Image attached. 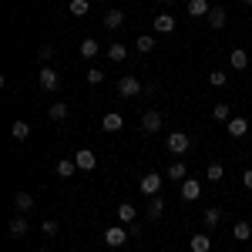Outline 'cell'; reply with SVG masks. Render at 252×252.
<instances>
[{
    "instance_id": "obj_34",
    "label": "cell",
    "mask_w": 252,
    "mask_h": 252,
    "mask_svg": "<svg viewBox=\"0 0 252 252\" xmlns=\"http://www.w3.org/2000/svg\"><path fill=\"white\" fill-rule=\"evenodd\" d=\"M58 229H61V225L54 222V219H44V225H40V232L47 235V239H51V235H58Z\"/></svg>"
},
{
    "instance_id": "obj_37",
    "label": "cell",
    "mask_w": 252,
    "mask_h": 252,
    "mask_svg": "<svg viewBox=\"0 0 252 252\" xmlns=\"http://www.w3.org/2000/svg\"><path fill=\"white\" fill-rule=\"evenodd\" d=\"M242 185H246V189L252 192V168H249V172H242Z\"/></svg>"
},
{
    "instance_id": "obj_8",
    "label": "cell",
    "mask_w": 252,
    "mask_h": 252,
    "mask_svg": "<svg viewBox=\"0 0 252 252\" xmlns=\"http://www.w3.org/2000/svg\"><path fill=\"white\" fill-rule=\"evenodd\" d=\"M198 195H202V182H195V178H185V182H182V198H185V202H195Z\"/></svg>"
},
{
    "instance_id": "obj_22",
    "label": "cell",
    "mask_w": 252,
    "mask_h": 252,
    "mask_svg": "<svg viewBox=\"0 0 252 252\" xmlns=\"http://www.w3.org/2000/svg\"><path fill=\"white\" fill-rule=\"evenodd\" d=\"M168 178H175V182H185V178H189L185 161H172V165H168Z\"/></svg>"
},
{
    "instance_id": "obj_14",
    "label": "cell",
    "mask_w": 252,
    "mask_h": 252,
    "mask_svg": "<svg viewBox=\"0 0 252 252\" xmlns=\"http://www.w3.org/2000/svg\"><path fill=\"white\" fill-rule=\"evenodd\" d=\"M189 249H192V252H209V249H212V235H209V232H205V235H192Z\"/></svg>"
},
{
    "instance_id": "obj_9",
    "label": "cell",
    "mask_w": 252,
    "mask_h": 252,
    "mask_svg": "<svg viewBox=\"0 0 252 252\" xmlns=\"http://www.w3.org/2000/svg\"><path fill=\"white\" fill-rule=\"evenodd\" d=\"M7 232H10V239H24V235H27V219H24V215H14V219H10V225H7Z\"/></svg>"
},
{
    "instance_id": "obj_12",
    "label": "cell",
    "mask_w": 252,
    "mask_h": 252,
    "mask_svg": "<svg viewBox=\"0 0 252 252\" xmlns=\"http://www.w3.org/2000/svg\"><path fill=\"white\" fill-rule=\"evenodd\" d=\"M229 64H232L235 71H246V67H249V54H246L242 47H232V51H229Z\"/></svg>"
},
{
    "instance_id": "obj_39",
    "label": "cell",
    "mask_w": 252,
    "mask_h": 252,
    "mask_svg": "<svg viewBox=\"0 0 252 252\" xmlns=\"http://www.w3.org/2000/svg\"><path fill=\"white\" fill-rule=\"evenodd\" d=\"M242 3H249V7H252V0H242Z\"/></svg>"
},
{
    "instance_id": "obj_4",
    "label": "cell",
    "mask_w": 252,
    "mask_h": 252,
    "mask_svg": "<svg viewBox=\"0 0 252 252\" xmlns=\"http://www.w3.org/2000/svg\"><path fill=\"white\" fill-rule=\"evenodd\" d=\"M128 229H125V225H111V229H104V242H108V246H111V249H118V246H125V242H128Z\"/></svg>"
},
{
    "instance_id": "obj_28",
    "label": "cell",
    "mask_w": 252,
    "mask_h": 252,
    "mask_svg": "<svg viewBox=\"0 0 252 252\" xmlns=\"http://www.w3.org/2000/svg\"><path fill=\"white\" fill-rule=\"evenodd\" d=\"M135 47L141 54H152V51H155V37H152V34H141V37L135 40Z\"/></svg>"
},
{
    "instance_id": "obj_24",
    "label": "cell",
    "mask_w": 252,
    "mask_h": 252,
    "mask_svg": "<svg viewBox=\"0 0 252 252\" xmlns=\"http://www.w3.org/2000/svg\"><path fill=\"white\" fill-rule=\"evenodd\" d=\"M121 24H125V14H121V10H108V14H104V27H108V31H118Z\"/></svg>"
},
{
    "instance_id": "obj_19",
    "label": "cell",
    "mask_w": 252,
    "mask_h": 252,
    "mask_svg": "<svg viewBox=\"0 0 252 252\" xmlns=\"http://www.w3.org/2000/svg\"><path fill=\"white\" fill-rule=\"evenodd\" d=\"M209 10H212L209 0H189V14L192 17H209Z\"/></svg>"
},
{
    "instance_id": "obj_5",
    "label": "cell",
    "mask_w": 252,
    "mask_h": 252,
    "mask_svg": "<svg viewBox=\"0 0 252 252\" xmlns=\"http://www.w3.org/2000/svg\"><path fill=\"white\" fill-rule=\"evenodd\" d=\"M37 84L44 88V91H58V84H61L58 71H54V67H40L37 71Z\"/></svg>"
},
{
    "instance_id": "obj_21",
    "label": "cell",
    "mask_w": 252,
    "mask_h": 252,
    "mask_svg": "<svg viewBox=\"0 0 252 252\" xmlns=\"http://www.w3.org/2000/svg\"><path fill=\"white\" fill-rule=\"evenodd\" d=\"M27 135H31V125H27V121H14V125H10V138H14V141H24Z\"/></svg>"
},
{
    "instance_id": "obj_18",
    "label": "cell",
    "mask_w": 252,
    "mask_h": 252,
    "mask_svg": "<svg viewBox=\"0 0 252 252\" xmlns=\"http://www.w3.org/2000/svg\"><path fill=\"white\" fill-rule=\"evenodd\" d=\"M135 215H138V209L131 205V202L118 205V219H121V225H131V222H135Z\"/></svg>"
},
{
    "instance_id": "obj_7",
    "label": "cell",
    "mask_w": 252,
    "mask_h": 252,
    "mask_svg": "<svg viewBox=\"0 0 252 252\" xmlns=\"http://www.w3.org/2000/svg\"><path fill=\"white\" fill-rule=\"evenodd\" d=\"M225 131L232 138H246L249 135V121H246V118H229V121H225Z\"/></svg>"
},
{
    "instance_id": "obj_26",
    "label": "cell",
    "mask_w": 252,
    "mask_h": 252,
    "mask_svg": "<svg viewBox=\"0 0 252 252\" xmlns=\"http://www.w3.org/2000/svg\"><path fill=\"white\" fill-rule=\"evenodd\" d=\"M97 51H101V44H97L94 37H84V40H81V54H84V58H97Z\"/></svg>"
},
{
    "instance_id": "obj_25",
    "label": "cell",
    "mask_w": 252,
    "mask_h": 252,
    "mask_svg": "<svg viewBox=\"0 0 252 252\" xmlns=\"http://www.w3.org/2000/svg\"><path fill=\"white\" fill-rule=\"evenodd\" d=\"M67 115H71V108H67L64 101H58V104H51V111H47V118H51V121H64Z\"/></svg>"
},
{
    "instance_id": "obj_10",
    "label": "cell",
    "mask_w": 252,
    "mask_h": 252,
    "mask_svg": "<svg viewBox=\"0 0 252 252\" xmlns=\"http://www.w3.org/2000/svg\"><path fill=\"white\" fill-rule=\"evenodd\" d=\"M74 161H78L81 172H91V168L97 165V155H94V152H88V148H81L78 155H74Z\"/></svg>"
},
{
    "instance_id": "obj_2",
    "label": "cell",
    "mask_w": 252,
    "mask_h": 252,
    "mask_svg": "<svg viewBox=\"0 0 252 252\" xmlns=\"http://www.w3.org/2000/svg\"><path fill=\"white\" fill-rule=\"evenodd\" d=\"M118 94L121 97H138L141 94V81H138L135 74H125V78L118 81Z\"/></svg>"
},
{
    "instance_id": "obj_29",
    "label": "cell",
    "mask_w": 252,
    "mask_h": 252,
    "mask_svg": "<svg viewBox=\"0 0 252 252\" xmlns=\"http://www.w3.org/2000/svg\"><path fill=\"white\" fill-rule=\"evenodd\" d=\"M74 168H78V161H74V158L58 161V175H61V178H71V175H74Z\"/></svg>"
},
{
    "instance_id": "obj_27",
    "label": "cell",
    "mask_w": 252,
    "mask_h": 252,
    "mask_svg": "<svg viewBox=\"0 0 252 252\" xmlns=\"http://www.w3.org/2000/svg\"><path fill=\"white\" fill-rule=\"evenodd\" d=\"M232 235L239 239V242H249V239H252V225H249V222H235Z\"/></svg>"
},
{
    "instance_id": "obj_31",
    "label": "cell",
    "mask_w": 252,
    "mask_h": 252,
    "mask_svg": "<svg viewBox=\"0 0 252 252\" xmlns=\"http://www.w3.org/2000/svg\"><path fill=\"white\" fill-rule=\"evenodd\" d=\"M67 10H71L74 17H84V14L91 10V3H88V0H71V7H67Z\"/></svg>"
},
{
    "instance_id": "obj_1",
    "label": "cell",
    "mask_w": 252,
    "mask_h": 252,
    "mask_svg": "<svg viewBox=\"0 0 252 252\" xmlns=\"http://www.w3.org/2000/svg\"><path fill=\"white\" fill-rule=\"evenodd\" d=\"M165 145H168V152H172V155H185V152L192 148V138L185 135V131H172Z\"/></svg>"
},
{
    "instance_id": "obj_6",
    "label": "cell",
    "mask_w": 252,
    "mask_h": 252,
    "mask_svg": "<svg viewBox=\"0 0 252 252\" xmlns=\"http://www.w3.org/2000/svg\"><path fill=\"white\" fill-rule=\"evenodd\" d=\"M141 131H145V135H158V131H161V115H158V111H145V115H141Z\"/></svg>"
},
{
    "instance_id": "obj_3",
    "label": "cell",
    "mask_w": 252,
    "mask_h": 252,
    "mask_svg": "<svg viewBox=\"0 0 252 252\" xmlns=\"http://www.w3.org/2000/svg\"><path fill=\"white\" fill-rule=\"evenodd\" d=\"M138 189H141V195H148V198H152V195H158V192H161V175H158V172H148L141 182H138Z\"/></svg>"
},
{
    "instance_id": "obj_35",
    "label": "cell",
    "mask_w": 252,
    "mask_h": 252,
    "mask_svg": "<svg viewBox=\"0 0 252 252\" xmlns=\"http://www.w3.org/2000/svg\"><path fill=\"white\" fill-rule=\"evenodd\" d=\"M54 58V47H51V44H40L37 47V61H51Z\"/></svg>"
},
{
    "instance_id": "obj_16",
    "label": "cell",
    "mask_w": 252,
    "mask_h": 252,
    "mask_svg": "<svg viewBox=\"0 0 252 252\" xmlns=\"http://www.w3.org/2000/svg\"><path fill=\"white\" fill-rule=\"evenodd\" d=\"M161 215H165V202H161V195H152V202H148V219L158 222Z\"/></svg>"
},
{
    "instance_id": "obj_23",
    "label": "cell",
    "mask_w": 252,
    "mask_h": 252,
    "mask_svg": "<svg viewBox=\"0 0 252 252\" xmlns=\"http://www.w3.org/2000/svg\"><path fill=\"white\" fill-rule=\"evenodd\" d=\"M202 222H205V229L212 232L215 225L222 222V209H205V215H202Z\"/></svg>"
},
{
    "instance_id": "obj_33",
    "label": "cell",
    "mask_w": 252,
    "mask_h": 252,
    "mask_svg": "<svg viewBox=\"0 0 252 252\" xmlns=\"http://www.w3.org/2000/svg\"><path fill=\"white\" fill-rule=\"evenodd\" d=\"M222 175H225V168H222L219 161H212V165H209V182H222Z\"/></svg>"
},
{
    "instance_id": "obj_36",
    "label": "cell",
    "mask_w": 252,
    "mask_h": 252,
    "mask_svg": "<svg viewBox=\"0 0 252 252\" xmlns=\"http://www.w3.org/2000/svg\"><path fill=\"white\" fill-rule=\"evenodd\" d=\"M84 78H88V84H101V81H104V74H101L97 67H91V71H88Z\"/></svg>"
},
{
    "instance_id": "obj_11",
    "label": "cell",
    "mask_w": 252,
    "mask_h": 252,
    "mask_svg": "<svg viewBox=\"0 0 252 252\" xmlns=\"http://www.w3.org/2000/svg\"><path fill=\"white\" fill-rule=\"evenodd\" d=\"M101 128L115 135V131H121V128H125V118L118 115V111H111V115H104V118H101Z\"/></svg>"
},
{
    "instance_id": "obj_15",
    "label": "cell",
    "mask_w": 252,
    "mask_h": 252,
    "mask_svg": "<svg viewBox=\"0 0 252 252\" xmlns=\"http://www.w3.org/2000/svg\"><path fill=\"white\" fill-rule=\"evenodd\" d=\"M225 10H222V7H212V10H209V27H212V31H222V27H225Z\"/></svg>"
},
{
    "instance_id": "obj_20",
    "label": "cell",
    "mask_w": 252,
    "mask_h": 252,
    "mask_svg": "<svg viewBox=\"0 0 252 252\" xmlns=\"http://www.w3.org/2000/svg\"><path fill=\"white\" fill-rule=\"evenodd\" d=\"M125 58H128V44H111V47H108V61L121 64Z\"/></svg>"
},
{
    "instance_id": "obj_13",
    "label": "cell",
    "mask_w": 252,
    "mask_h": 252,
    "mask_svg": "<svg viewBox=\"0 0 252 252\" xmlns=\"http://www.w3.org/2000/svg\"><path fill=\"white\" fill-rule=\"evenodd\" d=\"M14 209H17L20 215L31 212V209H34V195H31V192H17V195H14Z\"/></svg>"
},
{
    "instance_id": "obj_17",
    "label": "cell",
    "mask_w": 252,
    "mask_h": 252,
    "mask_svg": "<svg viewBox=\"0 0 252 252\" xmlns=\"http://www.w3.org/2000/svg\"><path fill=\"white\" fill-rule=\"evenodd\" d=\"M155 31H158V34H172V31H175V17H172V14H158V17H155Z\"/></svg>"
},
{
    "instance_id": "obj_40",
    "label": "cell",
    "mask_w": 252,
    "mask_h": 252,
    "mask_svg": "<svg viewBox=\"0 0 252 252\" xmlns=\"http://www.w3.org/2000/svg\"><path fill=\"white\" fill-rule=\"evenodd\" d=\"M37 252H47V249H37Z\"/></svg>"
},
{
    "instance_id": "obj_38",
    "label": "cell",
    "mask_w": 252,
    "mask_h": 252,
    "mask_svg": "<svg viewBox=\"0 0 252 252\" xmlns=\"http://www.w3.org/2000/svg\"><path fill=\"white\" fill-rule=\"evenodd\" d=\"M158 3H165V7H168V3H175V0H158Z\"/></svg>"
},
{
    "instance_id": "obj_30",
    "label": "cell",
    "mask_w": 252,
    "mask_h": 252,
    "mask_svg": "<svg viewBox=\"0 0 252 252\" xmlns=\"http://www.w3.org/2000/svg\"><path fill=\"white\" fill-rule=\"evenodd\" d=\"M229 115H232V108H229L225 101H219V104L212 108V118H215V121H229Z\"/></svg>"
},
{
    "instance_id": "obj_32",
    "label": "cell",
    "mask_w": 252,
    "mask_h": 252,
    "mask_svg": "<svg viewBox=\"0 0 252 252\" xmlns=\"http://www.w3.org/2000/svg\"><path fill=\"white\" fill-rule=\"evenodd\" d=\"M225 81H229V74H225V71H212V74H209V84H212V88H222Z\"/></svg>"
}]
</instances>
